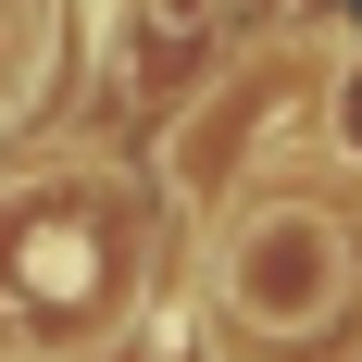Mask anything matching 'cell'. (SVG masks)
<instances>
[{
	"instance_id": "cell-1",
	"label": "cell",
	"mask_w": 362,
	"mask_h": 362,
	"mask_svg": "<svg viewBox=\"0 0 362 362\" xmlns=\"http://www.w3.org/2000/svg\"><path fill=\"white\" fill-rule=\"evenodd\" d=\"M225 300L250 313V325L300 337V325H325V300H337V225L325 213H262L250 238H238V262H225Z\"/></svg>"
},
{
	"instance_id": "cell-2",
	"label": "cell",
	"mask_w": 362,
	"mask_h": 362,
	"mask_svg": "<svg viewBox=\"0 0 362 362\" xmlns=\"http://www.w3.org/2000/svg\"><path fill=\"white\" fill-rule=\"evenodd\" d=\"M213 25H225V0H125V37H138L150 88H175V75L213 50Z\"/></svg>"
},
{
	"instance_id": "cell-3",
	"label": "cell",
	"mask_w": 362,
	"mask_h": 362,
	"mask_svg": "<svg viewBox=\"0 0 362 362\" xmlns=\"http://www.w3.org/2000/svg\"><path fill=\"white\" fill-rule=\"evenodd\" d=\"M337 150L362 163V63H350V88H337Z\"/></svg>"
}]
</instances>
